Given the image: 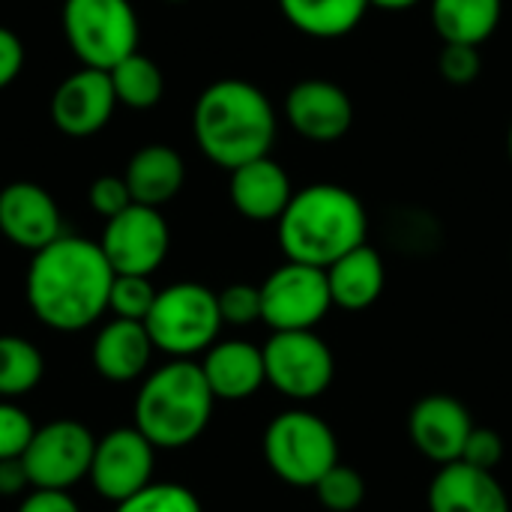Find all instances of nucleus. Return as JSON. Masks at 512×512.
I'll return each instance as SVG.
<instances>
[{
	"instance_id": "nucleus-1",
	"label": "nucleus",
	"mask_w": 512,
	"mask_h": 512,
	"mask_svg": "<svg viewBox=\"0 0 512 512\" xmlns=\"http://www.w3.org/2000/svg\"><path fill=\"white\" fill-rule=\"evenodd\" d=\"M114 270L99 243L63 234L33 252L27 267L30 312L57 333L87 330L108 309Z\"/></svg>"
},
{
	"instance_id": "nucleus-2",
	"label": "nucleus",
	"mask_w": 512,
	"mask_h": 512,
	"mask_svg": "<svg viewBox=\"0 0 512 512\" xmlns=\"http://www.w3.org/2000/svg\"><path fill=\"white\" fill-rule=\"evenodd\" d=\"M192 132L201 153L213 165L234 171L246 162L270 156L279 117L261 87L243 78H222L198 96Z\"/></svg>"
},
{
	"instance_id": "nucleus-3",
	"label": "nucleus",
	"mask_w": 512,
	"mask_h": 512,
	"mask_svg": "<svg viewBox=\"0 0 512 512\" xmlns=\"http://www.w3.org/2000/svg\"><path fill=\"white\" fill-rule=\"evenodd\" d=\"M369 216L363 201L336 183H312L294 192L279 216V246L288 261L327 270L366 243Z\"/></svg>"
},
{
	"instance_id": "nucleus-4",
	"label": "nucleus",
	"mask_w": 512,
	"mask_h": 512,
	"mask_svg": "<svg viewBox=\"0 0 512 512\" xmlns=\"http://www.w3.org/2000/svg\"><path fill=\"white\" fill-rule=\"evenodd\" d=\"M216 396L198 363L174 360L141 384L135 396V429L156 450H183L198 441L213 417Z\"/></svg>"
},
{
	"instance_id": "nucleus-5",
	"label": "nucleus",
	"mask_w": 512,
	"mask_h": 512,
	"mask_svg": "<svg viewBox=\"0 0 512 512\" xmlns=\"http://www.w3.org/2000/svg\"><path fill=\"white\" fill-rule=\"evenodd\" d=\"M153 348L174 360H189L216 345L222 330L219 300L207 285L177 282L156 294V303L144 321Z\"/></svg>"
},
{
	"instance_id": "nucleus-6",
	"label": "nucleus",
	"mask_w": 512,
	"mask_h": 512,
	"mask_svg": "<svg viewBox=\"0 0 512 512\" xmlns=\"http://www.w3.org/2000/svg\"><path fill=\"white\" fill-rule=\"evenodd\" d=\"M264 459L282 483L315 489V483L339 465V444L318 414L297 408L270 420L264 432Z\"/></svg>"
},
{
	"instance_id": "nucleus-7",
	"label": "nucleus",
	"mask_w": 512,
	"mask_h": 512,
	"mask_svg": "<svg viewBox=\"0 0 512 512\" xmlns=\"http://www.w3.org/2000/svg\"><path fill=\"white\" fill-rule=\"evenodd\" d=\"M63 36L87 69L111 72L138 51V15L129 0H63Z\"/></svg>"
},
{
	"instance_id": "nucleus-8",
	"label": "nucleus",
	"mask_w": 512,
	"mask_h": 512,
	"mask_svg": "<svg viewBox=\"0 0 512 512\" xmlns=\"http://www.w3.org/2000/svg\"><path fill=\"white\" fill-rule=\"evenodd\" d=\"M267 384L294 402H312L333 384L336 360L315 330L273 333L261 348Z\"/></svg>"
},
{
	"instance_id": "nucleus-9",
	"label": "nucleus",
	"mask_w": 512,
	"mask_h": 512,
	"mask_svg": "<svg viewBox=\"0 0 512 512\" xmlns=\"http://www.w3.org/2000/svg\"><path fill=\"white\" fill-rule=\"evenodd\" d=\"M333 309L327 273L309 264L285 261L261 285V321L273 333L315 330Z\"/></svg>"
},
{
	"instance_id": "nucleus-10",
	"label": "nucleus",
	"mask_w": 512,
	"mask_h": 512,
	"mask_svg": "<svg viewBox=\"0 0 512 512\" xmlns=\"http://www.w3.org/2000/svg\"><path fill=\"white\" fill-rule=\"evenodd\" d=\"M96 453L93 432L78 420H51L36 429L27 453L21 456L33 489L66 492L90 474Z\"/></svg>"
},
{
	"instance_id": "nucleus-11",
	"label": "nucleus",
	"mask_w": 512,
	"mask_h": 512,
	"mask_svg": "<svg viewBox=\"0 0 512 512\" xmlns=\"http://www.w3.org/2000/svg\"><path fill=\"white\" fill-rule=\"evenodd\" d=\"M99 246L117 276H150L168 255L171 231L156 207L129 204L105 222Z\"/></svg>"
},
{
	"instance_id": "nucleus-12",
	"label": "nucleus",
	"mask_w": 512,
	"mask_h": 512,
	"mask_svg": "<svg viewBox=\"0 0 512 512\" xmlns=\"http://www.w3.org/2000/svg\"><path fill=\"white\" fill-rule=\"evenodd\" d=\"M153 459H156V447L135 426L111 429L96 441V453L87 477L105 501L123 504L126 498L150 486Z\"/></svg>"
},
{
	"instance_id": "nucleus-13",
	"label": "nucleus",
	"mask_w": 512,
	"mask_h": 512,
	"mask_svg": "<svg viewBox=\"0 0 512 512\" xmlns=\"http://www.w3.org/2000/svg\"><path fill=\"white\" fill-rule=\"evenodd\" d=\"M285 120L300 138L312 144H333L348 135L354 123V105L339 84L324 78H306L288 90Z\"/></svg>"
},
{
	"instance_id": "nucleus-14",
	"label": "nucleus",
	"mask_w": 512,
	"mask_h": 512,
	"mask_svg": "<svg viewBox=\"0 0 512 512\" xmlns=\"http://www.w3.org/2000/svg\"><path fill=\"white\" fill-rule=\"evenodd\" d=\"M117 96L111 87V75L102 69H78L60 81L51 96V120L63 135L87 138L108 126L114 114Z\"/></svg>"
},
{
	"instance_id": "nucleus-15",
	"label": "nucleus",
	"mask_w": 512,
	"mask_h": 512,
	"mask_svg": "<svg viewBox=\"0 0 512 512\" xmlns=\"http://www.w3.org/2000/svg\"><path fill=\"white\" fill-rule=\"evenodd\" d=\"M474 432V420L468 408L444 393H432L420 399L408 414L411 444L438 465H453L462 459L465 444Z\"/></svg>"
},
{
	"instance_id": "nucleus-16",
	"label": "nucleus",
	"mask_w": 512,
	"mask_h": 512,
	"mask_svg": "<svg viewBox=\"0 0 512 512\" xmlns=\"http://www.w3.org/2000/svg\"><path fill=\"white\" fill-rule=\"evenodd\" d=\"M60 210L48 189L30 180H15L0 189V234L27 252H39L57 237L60 231Z\"/></svg>"
},
{
	"instance_id": "nucleus-17",
	"label": "nucleus",
	"mask_w": 512,
	"mask_h": 512,
	"mask_svg": "<svg viewBox=\"0 0 512 512\" xmlns=\"http://www.w3.org/2000/svg\"><path fill=\"white\" fill-rule=\"evenodd\" d=\"M228 195H231L234 210L243 219L279 222V216L285 213V207L294 198V186H291L288 171L276 159L261 156V159L246 162L231 171Z\"/></svg>"
},
{
	"instance_id": "nucleus-18",
	"label": "nucleus",
	"mask_w": 512,
	"mask_h": 512,
	"mask_svg": "<svg viewBox=\"0 0 512 512\" xmlns=\"http://www.w3.org/2000/svg\"><path fill=\"white\" fill-rule=\"evenodd\" d=\"M429 512H510V498L492 471L453 462L432 477Z\"/></svg>"
},
{
	"instance_id": "nucleus-19",
	"label": "nucleus",
	"mask_w": 512,
	"mask_h": 512,
	"mask_svg": "<svg viewBox=\"0 0 512 512\" xmlns=\"http://www.w3.org/2000/svg\"><path fill=\"white\" fill-rule=\"evenodd\" d=\"M201 372L207 378L210 393L222 402H243V399L255 396L261 390V384H267L261 348H255L243 339L216 342L204 354Z\"/></svg>"
},
{
	"instance_id": "nucleus-20",
	"label": "nucleus",
	"mask_w": 512,
	"mask_h": 512,
	"mask_svg": "<svg viewBox=\"0 0 512 512\" xmlns=\"http://www.w3.org/2000/svg\"><path fill=\"white\" fill-rule=\"evenodd\" d=\"M153 354V342L141 321H108L93 342V366L105 381L129 384L144 375Z\"/></svg>"
},
{
	"instance_id": "nucleus-21",
	"label": "nucleus",
	"mask_w": 512,
	"mask_h": 512,
	"mask_svg": "<svg viewBox=\"0 0 512 512\" xmlns=\"http://www.w3.org/2000/svg\"><path fill=\"white\" fill-rule=\"evenodd\" d=\"M123 180H126L129 195H132L135 204L159 210L162 204L177 198V192L183 189L186 165H183V156L174 147L147 144L129 159Z\"/></svg>"
},
{
	"instance_id": "nucleus-22",
	"label": "nucleus",
	"mask_w": 512,
	"mask_h": 512,
	"mask_svg": "<svg viewBox=\"0 0 512 512\" xmlns=\"http://www.w3.org/2000/svg\"><path fill=\"white\" fill-rule=\"evenodd\" d=\"M324 273H327L333 306H339L345 312H363L372 303H378V297L384 291V282H387L384 258L369 243H363L354 252L342 255Z\"/></svg>"
},
{
	"instance_id": "nucleus-23",
	"label": "nucleus",
	"mask_w": 512,
	"mask_h": 512,
	"mask_svg": "<svg viewBox=\"0 0 512 512\" xmlns=\"http://www.w3.org/2000/svg\"><path fill=\"white\" fill-rule=\"evenodd\" d=\"M432 27L447 45H483L501 24L504 0H432Z\"/></svg>"
},
{
	"instance_id": "nucleus-24",
	"label": "nucleus",
	"mask_w": 512,
	"mask_h": 512,
	"mask_svg": "<svg viewBox=\"0 0 512 512\" xmlns=\"http://www.w3.org/2000/svg\"><path fill=\"white\" fill-rule=\"evenodd\" d=\"M285 21L312 39H339L360 27L369 0H279Z\"/></svg>"
},
{
	"instance_id": "nucleus-25",
	"label": "nucleus",
	"mask_w": 512,
	"mask_h": 512,
	"mask_svg": "<svg viewBox=\"0 0 512 512\" xmlns=\"http://www.w3.org/2000/svg\"><path fill=\"white\" fill-rule=\"evenodd\" d=\"M108 75H111V87H114L117 102L126 108H135V111L153 108L165 93L162 69L138 51L129 54L126 60H120Z\"/></svg>"
},
{
	"instance_id": "nucleus-26",
	"label": "nucleus",
	"mask_w": 512,
	"mask_h": 512,
	"mask_svg": "<svg viewBox=\"0 0 512 512\" xmlns=\"http://www.w3.org/2000/svg\"><path fill=\"white\" fill-rule=\"evenodd\" d=\"M45 375L42 351L21 336H0V399H18L36 390Z\"/></svg>"
},
{
	"instance_id": "nucleus-27",
	"label": "nucleus",
	"mask_w": 512,
	"mask_h": 512,
	"mask_svg": "<svg viewBox=\"0 0 512 512\" xmlns=\"http://www.w3.org/2000/svg\"><path fill=\"white\" fill-rule=\"evenodd\" d=\"M315 495L324 510L354 512L366 501V480L360 477V471L339 462L315 483Z\"/></svg>"
},
{
	"instance_id": "nucleus-28",
	"label": "nucleus",
	"mask_w": 512,
	"mask_h": 512,
	"mask_svg": "<svg viewBox=\"0 0 512 512\" xmlns=\"http://www.w3.org/2000/svg\"><path fill=\"white\" fill-rule=\"evenodd\" d=\"M117 512H204L192 489L180 483H150L123 504Z\"/></svg>"
},
{
	"instance_id": "nucleus-29",
	"label": "nucleus",
	"mask_w": 512,
	"mask_h": 512,
	"mask_svg": "<svg viewBox=\"0 0 512 512\" xmlns=\"http://www.w3.org/2000/svg\"><path fill=\"white\" fill-rule=\"evenodd\" d=\"M156 288L150 285V276H117L111 282V294H108V309L114 312V318L123 321H147L153 303H156Z\"/></svg>"
},
{
	"instance_id": "nucleus-30",
	"label": "nucleus",
	"mask_w": 512,
	"mask_h": 512,
	"mask_svg": "<svg viewBox=\"0 0 512 512\" xmlns=\"http://www.w3.org/2000/svg\"><path fill=\"white\" fill-rule=\"evenodd\" d=\"M36 435V426L27 411L12 405L9 399H0V462L21 459Z\"/></svg>"
},
{
	"instance_id": "nucleus-31",
	"label": "nucleus",
	"mask_w": 512,
	"mask_h": 512,
	"mask_svg": "<svg viewBox=\"0 0 512 512\" xmlns=\"http://www.w3.org/2000/svg\"><path fill=\"white\" fill-rule=\"evenodd\" d=\"M219 300V315H222V324H231V327H249L255 321H261V288L255 285H228L216 294Z\"/></svg>"
},
{
	"instance_id": "nucleus-32",
	"label": "nucleus",
	"mask_w": 512,
	"mask_h": 512,
	"mask_svg": "<svg viewBox=\"0 0 512 512\" xmlns=\"http://www.w3.org/2000/svg\"><path fill=\"white\" fill-rule=\"evenodd\" d=\"M480 48L477 45H447L441 48L438 54V72L444 81L462 87V84H471L477 75H480Z\"/></svg>"
},
{
	"instance_id": "nucleus-33",
	"label": "nucleus",
	"mask_w": 512,
	"mask_h": 512,
	"mask_svg": "<svg viewBox=\"0 0 512 512\" xmlns=\"http://www.w3.org/2000/svg\"><path fill=\"white\" fill-rule=\"evenodd\" d=\"M87 201H90V207H93L105 222L114 219L117 213H123L129 204H135L132 195H129L126 180H123V177H111V174H105V177H99V180L90 183Z\"/></svg>"
},
{
	"instance_id": "nucleus-34",
	"label": "nucleus",
	"mask_w": 512,
	"mask_h": 512,
	"mask_svg": "<svg viewBox=\"0 0 512 512\" xmlns=\"http://www.w3.org/2000/svg\"><path fill=\"white\" fill-rule=\"evenodd\" d=\"M501 459H504V441H501V435H498V432H492V429H480V426H474V432H471V438H468L465 453H462V459H459V462H465V465H471V468H480V471H492V474H495V468L501 465Z\"/></svg>"
},
{
	"instance_id": "nucleus-35",
	"label": "nucleus",
	"mask_w": 512,
	"mask_h": 512,
	"mask_svg": "<svg viewBox=\"0 0 512 512\" xmlns=\"http://www.w3.org/2000/svg\"><path fill=\"white\" fill-rule=\"evenodd\" d=\"M24 69V45L21 39L0 24V90L9 87Z\"/></svg>"
},
{
	"instance_id": "nucleus-36",
	"label": "nucleus",
	"mask_w": 512,
	"mask_h": 512,
	"mask_svg": "<svg viewBox=\"0 0 512 512\" xmlns=\"http://www.w3.org/2000/svg\"><path fill=\"white\" fill-rule=\"evenodd\" d=\"M18 512H81L78 504L69 498V492H57V489H33L30 495H24Z\"/></svg>"
},
{
	"instance_id": "nucleus-37",
	"label": "nucleus",
	"mask_w": 512,
	"mask_h": 512,
	"mask_svg": "<svg viewBox=\"0 0 512 512\" xmlns=\"http://www.w3.org/2000/svg\"><path fill=\"white\" fill-rule=\"evenodd\" d=\"M27 486H30V480H27V471H24V462L21 459L0 462V495L3 498L21 495Z\"/></svg>"
},
{
	"instance_id": "nucleus-38",
	"label": "nucleus",
	"mask_w": 512,
	"mask_h": 512,
	"mask_svg": "<svg viewBox=\"0 0 512 512\" xmlns=\"http://www.w3.org/2000/svg\"><path fill=\"white\" fill-rule=\"evenodd\" d=\"M420 0H369V6H378V9H387V12H405L411 6H417Z\"/></svg>"
},
{
	"instance_id": "nucleus-39",
	"label": "nucleus",
	"mask_w": 512,
	"mask_h": 512,
	"mask_svg": "<svg viewBox=\"0 0 512 512\" xmlns=\"http://www.w3.org/2000/svg\"><path fill=\"white\" fill-rule=\"evenodd\" d=\"M507 150H510V159H512V123H510V135H507Z\"/></svg>"
},
{
	"instance_id": "nucleus-40",
	"label": "nucleus",
	"mask_w": 512,
	"mask_h": 512,
	"mask_svg": "<svg viewBox=\"0 0 512 512\" xmlns=\"http://www.w3.org/2000/svg\"><path fill=\"white\" fill-rule=\"evenodd\" d=\"M168 3H183V0H168Z\"/></svg>"
}]
</instances>
